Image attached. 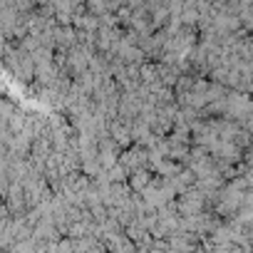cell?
<instances>
[{"label": "cell", "mask_w": 253, "mask_h": 253, "mask_svg": "<svg viewBox=\"0 0 253 253\" xmlns=\"http://www.w3.org/2000/svg\"><path fill=\"white\" fill-rule=\"evenodd\" d=\"M87 5H89L92 15H102V13H107V0H87Z\"/></svg>", "instance_id": "3957f363"}, {"label": "cell", "mask_w": 253, "mask_h": 253, "mask_svg": "<svg viewBox=\"0 0 253 253\" xmlns=\"http://www.w3.org/2000/svg\"><path fill=\"white\" fill-rule=\"evenodd\" d=\"M117 164H122L124 167V171H134V169H139V167H144L147 164V154H144V149L142 147H134L132 152H126V154H122L119 159H117Z\"/></svg>", "instance_id": "6da1fadb"}, {"label": "cell", "mask_w": 253, "mask_h": 253, "mask_svg": "<svg viewBox=\"0 0 253 253\" xmlns=\"http://www.w3.org/2000/svg\"><path fill=\"white\" fill-rule=\"evenodd\" d=\"M149 181H152V174H149V171H147L144 167H139V169H134V171H132L129 186H132V189H134V191L139 194V191H142V189H144V186H147Z\"/></svg>", "instance_id": "7a4b0ae2"}]
</instances>
